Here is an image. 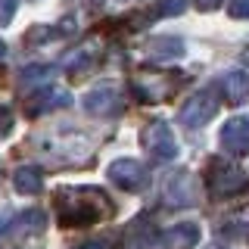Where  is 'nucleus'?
Here are the masks:
<instances>
[{
    "label": "nucleus",
    "mask_w": 249,
    "mask_h": 249,
    "mask_svg": "<svg viewBox=\"0 0 249 249\" xmlns=\"http://www.w3.org/2000/svg\"><path fill=\"white\" fill-rule=\"evenodd\" d=\"M56 209L66 228H72V224L81 228V224H93L112 215V199L97 187H66L56 193Z\"/></svg>",
    "instance_id": "f257e3e1"
},
{
    "label": "nucleus",
    "mask_w": 249,
    "mask_h": 249,
    "mask_svg": "<svg viewBox=\"0 0 249 249\" xmlns=\"http://www.w3.org/2000/svg\"><path fill=\"white\" fill-rule=\"evenodd\" d=\"M206 184L212 190V196L218 199H231V196H240V193L249 190V178L246 171L233 162H224V159H215L206 171Z\"/></svg>",
    "instance_id": "f03ea898"
},
{
    "label": "nucleus",
    "mask_w": 249,
    "mask_h": 249,
    "mask_svg": "<svg viewBox=\"0 0 249 249\" xmlns=\"http://www.w3.org/2000/svg\"><path fill=\"white\" fill-rule=\"evenodd\" d=\"M140 143H143V150L150 153L156 162H171L178 156V150H181L175 131H171L168 122H162V119H153V122L143 124V131H140Z\"/></svg>",
    "instance_id": "7ed1b4c3"
},
{
    "label": "nucleus",
    "mask_w": 249,
    "mask_h": 249,
    "mask_svg": "<svg viewBox=\"0 0 249 249\" xmlns=\"http://www.w3.org/2000/svg\"><path fill=\"white\" fill-rule=\"evenodd\" d=\"M215 115H218V93L212 88H202L199 93H193L181 106V122L190 124V128H202V124L212 122Z\"/></svg>",
    "instance_id": "20e7f679"
},
{
    "label": "nucleus",
    "mask_w": 249,
    "mask_h": 249,
    "mask_svg": "<svg viewBox=\"0 0 249 249\" xmlns=\"http://www.w3.org/2000/svg\"><path fill=\"white\" fill-rule=\"evenodd\" d=\"M106 175H109V181H115L122 190H128V193H140L146 184H150L146 168L140 165L137 159H115L112 165H109Z\"/></svg>",
    "instance_id": "39448f33"
},
{
    "label": "nucleus",
    "mask_w": 249,
    "mask_h": 249,
    "mask_svg": "<svg viewBox=\"0 0 249 249\" xmlns=\"http://www.w3.org/2000/svg\"><path fill=\"white\" fill-rule=\"evenodd\" d=\"M218 143L228 156H246L249 153V115H233L224 122Z\"/></svg>",
    "instance_id": "423d86ee"
},
{
    "label": "nucleus",
    "mask_w": 249,
    "mask_h": 249,
    "mask_svg": "<svg viewBox=\"0 0 249 249\" xmlns=\"http://www.w3.org/2000/svg\"><path fill=\"white\" fill-rule=\"evenodd\" d=\"M81 106H84V112H88V115H103V119H109V115H119L122 109H124V100H122V93L115 90V88L103 84V88L90 90L88 97L81 100Z\"/></svg>",
    "instance_id": "0eeeda50"
},
{
    "label": "nucleus",
    "mask_w": 249,
    "mask_h": 249,
    "mask_svg": "<svg viewBox=\"0 0 249 249\" xmlns=\"http://www.w3.org/2000/svg\"><path fill=\"white\" fill-rule=\"evenodd\" d=\"M196 243H199V224H193V221L171 224V228L162 231V237H159L162 249H193Z\"/></svg>",
    "instance_id": "6e6552de"
},
{
    "label": "nucleus",
    "mask_w": 249,
    "mask_h": 249,
    "mask_svg": "<svg viewBox=\"0 0 249 249\" xmlns=\"http://www.w3.org/2000/svg\"><path fill=\"white\" fill-rule=\"evenodd\" d=\"M72 103V93L66 88H56V84H47L41 93H35V97L28 100V112L31 115H41V112H50V109H62Z\"/></svg>",
    "instance_id": "1a4fd4ad"
},
{
    "label": "nucleus",
    "mask_w": 249,
    "mask_h": 249,
    "mask_svg": "<svg viewBox=\"0 0 249 249\" xmlns=\"http://www.w3.org/2000/svg\"><path fill=\"white\" fill-rule=\"evenodd\" d=\"M143 50L153 59H178V56H184V41L175 35H156L143 41Z\"/></svg>",
    "instance_id": "9d476101"
},
{
    "label": "nucleus",
    "mask_w": 249,
    "mask_h": 249,
    "mask_svg": "<svg viewBox=\"0 0 249 249\" xmlns=\"http://www.w3.org/2000/svg\"><path fill=\"white\" fill-rule=\"evenodd\" d=\"M221 93L231 106L249 103V72H228L221 78Z\"/></svg>",
    "instance_id": "9b49d317"
},
{
    "label": "nucleus",
    "mask_w": 249,
    "mask_h": 249,
    "mask_svg": "<svg viewBox=\"0 0 249 249\" xmlns=\"http://www.w3.org/2000/svg\"><path fill=\"white\" fill-rule=\"evenodd\" d=\"M13 187L22 193V196H37V193L44 190V175H41V168H35V165L16 168V171H13Z\"/></svg>",
    "instance_id": "f8f14e48"
},
{
    "label": "nucleus",
    "mask_w": 249,
    "mask_h": 249,
    "mask_svg": "<svg viewBox=\"0 0 249 249\" xmlns=\"http://www.w3.org/2000/svg\"><path fill=\"white\" fill-rule=\"evenodd\" d=\"M56 72H59L56 66H25L19 72V81L22 84H50L56 78Z\"/></svg>",
    "instance_id": "ddd939ff"
},
{
    "label": "nucleus",
    "mask_w": 249,
    "mask_h": 249,
    "mask_svg": "<svg viewBox=\"0 0 249 249\" xmlns=\"http://www.w3.org/2000/svg\"><path fill=\"white\" fill-rule=\"evenodd\" d=\"M44 224H47V215H44V212H37V209H31V212H25V215L19 218V228H22V231H28V233L44 231Z\"/></svg>",
    "instance_id": "4468645a"
},
{
    "label": "nucleus",
    "mask_w": 249,
    "mask_h": 249,
    "mask_svg": "<svg viewBox=\"0 0 249 249\" xmlns=\"http://www.w3.org/2000/svg\"><path fill=\"white\" fill-rule=\"evenodd\" d=\"M16 10H19V0H0V28H6L13 22Z\"/></svg>",
    "instance_id": "2eb2a0df"
},
{
    "label": "nucleus",
    "mask_w": 249,
    "mask_h": 249,
    "mask_svg": "<svg viewBox=\"0 0 249 249\" xmlns=\"http://www.w3.org/2000/svg\"><path fill=\"white\" fill-rule=\"evenodd\" d=\"M228 13L233 16V19H249V0H231Z\"/></svg>",
    "instance_id": "dca6fc26"
},
{
    "label": "nucleus",
    "mask_w": 249,
    "mask_h": 249,
    "mask_svg": "<svg viewBox=\"0 0 249 249\" xmlns=\"http://www.w3.org/2000/svg\"><path fill=\"white\" fill-rule=\"evenodd\" d=\"M184 10H187V0H165L162 10H159V16H181Z\"/></svg>",
    "instance_id": "f3484780"
},
{
    "label": "nucleus",
    "mask_w": 249,
    "mask_h": 249,
    "mask_svg": "<svg viewBox=\"0 0 249 249\" xmlns=\"http://www.w3.org/2000/svg\"><path fill=\"white\" fill-rule=\"evenodd\" d=\"M10 128H13V115H10V112H3V119H0V137L10 134Z\"/></svg>",
    "instance_id": "a211bd4d"
},
{
    "label": "nucleus",
    "mask_w": 249,
    "mask_h": 249,
    "mask_svg": "<svg viewBox=\"0 0 249 249\" xmlns=\"http://www.w3.org/2000/svg\"><path fill=\"white\" fill-rule=\"evenodd\" d=\"M193 3H196L199 10L209 13V10H218V6H221V0H193Z\"/></svg>",
    "instance_id": "6ab92c4d"
},
{
    "label": "nucleus",
    "mask_w": 249,
    "mask_h": 249,
    "mask_svg": "<svg viewBox=\"0 0 249 249\" xmlns=\"http://www.w3.org/2000/svg\"><path fill=\"white\" fill-rule=\"evenodd\" d=\"M78 249H109V243H106V240H93V243H84Z\"/></svg>",
    "instance_id": "aec40b11"
},
{
    "label": "nucleus",
    "mask_w": 249,
    "mask_h": 249,
    "mask_svg": "<svg viewBox=\"0 0 249 249\" xmlns=\"http://www.w3.org/2000/svg\"><path fill=\"white\" fill-rule=\"evenodd\" d=\"M240 59H243V62H246V66H249V44L243 47V50H240Z\"/></svg>",
    "instance_id": "412c9836"
},
{
    "label": "nucleus",
    "mask_w": 249,
    "mask_h": 249,
    "mask_svg": "<svg viewBox=\"0 0 249 249\" xmlns=\"http://www.w3.org/2000/svg\"><path fill=\"white\" fill-rule=\"evenodd\" d=\"M3 53H6V47H3V44H0V59H3Z\"/></svg>",
    "instance_id": "4be33fe9"
}]
</instances>
